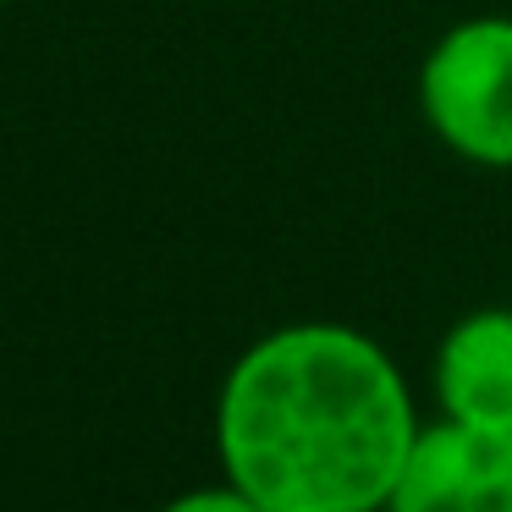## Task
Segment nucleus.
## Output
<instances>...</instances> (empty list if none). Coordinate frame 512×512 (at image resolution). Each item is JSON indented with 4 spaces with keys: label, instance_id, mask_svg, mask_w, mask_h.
Returning a JSON list of instances; mask_svg holds the SVG:
<instances>
[{
    "label": "nucleus",
    "instance_id": "obj_5",
    "mask_svg": "<svg viewBox=\"0 0 512 512\" xmlns=\"http://www.w3.org/2000/svg\"><path fill=\"white\" fill-rule=\"evenodd\" d=\"M160 512H265L248 490H237L232 479H221V485H199V490H182V496H171Z\"/></svg>",
    "mask_w": 512,
    "mask_h": 512
},
{
    "label": "nucleus",
    "instance_id": "obj_4",
    "mask_svg": "<svg viewBox=\"0 0 512 512\" xmlns=\"http://www.w3.org/2000/svg\"><path fill=\"white\" fill-rule=\"evenodd\" d=\"M430 397L441 419L512 435V303H485L446 325L430 358Z\"/></svg>",
    "mask_w": 512,
    "mask_h": 512
},
{
    "label": "nucleus",
    "instance_id": "obj_1",
    "mask_svg": "<svg viewBox=\"0 0 512 512\" xmlns=\"http://www.w3.org/2000/svg\"><path fill=\"white\" fill-rule=\"evenodd\" d=\"M419 430L397 358L342 320L265 331L215 391L221 479L265 512H386Z\"/></svg>",
    "mask_w": 512,
    "mask_h": 512
},
{
    "label": "nucleus",
    "instance_id": "obj_3",
    "mask_svg": "<svg viewBox=\"0 0 512 512\" xmlns=\"http://www.w3.org/2000/svg\"><path fill=\"white\" fill-rule=\"evenodd\" d=\"M386 512H512V435L457 419L424 424Z\"/></svg>",
    "mask_w": 512,
    "mask_h": 512
},
{
    "label": "nucleus",
    "instance_id": "obj_2",
    "mask_svg": "<svg viewBox=\"0 0 512 512\" xmlns=\"http://www.w3.org/2000/svg\"><path fill=\"white\" fill-rule=\"evenodd\" d=\"M419 111L457 160L512 171V17H463L435 39Z\"/></svg>",
    "mask_w": 512,
    "mask_h": 512
},
{
    "label": "nucleus",
    "instance_id": "obj_6",
    "mask_svg": "<svg viewBox=\"0 0 512 512\" xmlns=\"http://www.w3.org/2000/svg\"><path fill=\"white\" fill-rule=\"evenodd\" d=\"M0 6H6V0H0Z\"/></svg>",
    "mask_w": 512,
    "mask_h": 512
}]
</instances>
